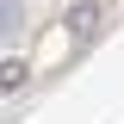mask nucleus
Returning <instances> with one entry per match:
<instances>
[{
    "label": "nucleus",
    "mask_w": 124,
    "mask_h": 124,
    "mask_svg": "<svg viewBox=\"0 0 124 124\" xmlns=\"http://www.w3.org/2000/svg\"><path fill=\"white\" fill-rule=\"evenodd\" d=\"M93 31H99V6H93V0H81L75 13H68V37H81V44H87Z\"/></svg>",
    "instance_id": "f257e3e1"
},
{
    "label": "nucleus",
    "mask_w": 124,
    "mask_h": 124,
    "mask_svg": "<svg viewBox=\"0 0 124 124\" xmlns=\"http://www.w3.org/2000/svg\"><path fill=\"white\" fill-rule=\"evenodd\" d=\"M25 75H31V68H25L19 56H6V62H0V87H6V93H13V87H25Z\"/></svg>",
    "instance_id": "f03ea898"
}]
</instances>
